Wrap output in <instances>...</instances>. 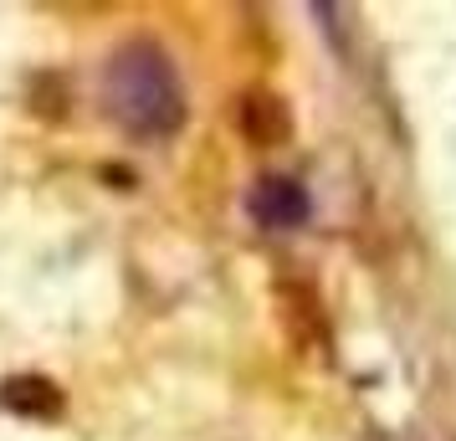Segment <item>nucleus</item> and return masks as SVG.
<instances>
[{"mask_svg": "<svg viewBox=\"0 0 456 441\" xmlns=\"http://www.w3.org/2000/svg\"><path fill=\"white\" fill-rule=\"evenodd\" d=\"M103 108L134 139H169L185 124V83L165 46L149 37L113 46L103 62Z\"/></svg>", "mask_w": 456, "mask_h": 441, "instance_id": "1", "label": "nucleus"}, {"mask_svg": "<svg viewBox=\"0 0 456 441\" xmlns=\"http://www.w3.org/2000/svg\"><path fill=\"white\" fill-rule=\"evenodd\" d=\"M247 210L262 232H297L313 216V200H308V190H303V180H292V175H262L247 190Z\"/></svg>", "mask_w": 456, "mask_h": 441, "instance_id": "2", "label": "nucleus"}, {"mask_svg": "<svg viewBox=\"0 0 456 441\" xmlns=\"http://www.w3.org/2000/svg\"><path fill=\"white\" fill-rule=\"evenodd\" d=\"M236 128L247 134L251 144L272 149L292 134V113L277 93H241V103H236Z\"/></svg>", "mask_w": 456, "mask_h": 441, "instance_id": "3", "label": "nucleus"}, {"mask_svg": "<svg viewBox=\"0 0 456 441\" xmlns=\"http://www.w3.org/2000/svg\"><path fill=\"white\" fill-rule=\"evenodd\" d=\"M0 400H5L11 411H21V416H42V421L62 416V390H57L52 380H42V375L5 380V385H0Z\"/></svg>", "mask_w": 456, "mask_h": 441, "instance_id": "4", "label": "nucleus"}]
</instances>
